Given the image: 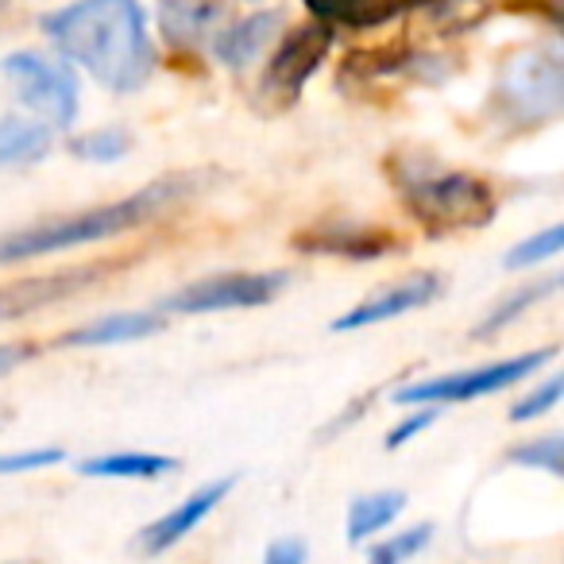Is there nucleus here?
Here are the masks:
<instances>
[{
  "instance_id": "1",
  "label": "nucleus",
  "mask_w": 564,
  "mask_h": 564,
  "mask_svg": "<svg viewBox=\"0 0 564 564\" xmlns=\"http://www.w3.org/2000/svg\"><path fill=\"white\" fill-rule=\"evenodd\" d=\"M43 32L70 63L86 66L117 94H135L155 70L148 20L135 0H78L70 9L51 12Z\"/></svg>"
},
{
  "instance_id": "2",
  "label": "nucleus",
  "mask_w": 564,
  "mask_h": 564,
  "mask_svg": "<svg viewBox=\"0 0 564 564\" xmlns=\"http://www.w3.org/2000/svg\"><path fill=\"white\" fill-rule=\"evenodd\" d=\"M186 189H189L186 178H159V182H151L148 189H140V194L124 197V202L97 205V209H82V213H70V217H51V220H40V225L4 232L0 236V267L120 236V232H128V228L143 225L148 217H155V213H163L166 205L178 202Z\"/></svg>"
},
{
  "instance_id": "3",
  "label": "nucleus",
  "mask_w": 564,
  "mask_h": 564,
  "mask_svg": "<svg viewBox=\"0 0 564 564\" xmlns=\"http://www.w3.org/2000/svg\"><path fill=\"white\" fill-rule=\"evenodd\" d=\"M402 202L430 232L484 228L495 217V189L464 171H437L433 163H406L399 178Z\"/></svg>"
},
{
  "instance_id": "4",
  "label": "nucleus",
  "mask_w": 564,
  "mask_h": 564,
  "mask_svg": "<svg viewBox=\"0 0 564 564\" xmlns=\"http://www.w3.org/2000/svg\"><path fill=\"white\" fill-rule=\"evenodd\" d=\"M556 356V348H538V352H522L510 356V360L487 364V368H471V371H453V376H437V379H422V383H410L402 391H394L399 406H441V402H471L484 399V394L507 391L518 379L533 376L541 364H549Z\"/></svg>"
},
{
  "instance_id": "5",
  "label": "nucleus",
  "mask_w": 564,
  "mask_h": 564,
  "mask_svg": "<svg viewBox=\"0 0 564 564\" xmlns=\"http://www.w3.org/2000/svg\"><path fill=\"white\" fill-rule=\"evenodd\" d=\"M0 70L17 86L20 101L40 112L47 124H55V128L74 124V117H78V82H74L66 63L32 55V51H20V55L4 58Z\"/></svg>"
},
{
  "instance_id": "6",
  "label": "nucleus",
  "mask_w": 564,
  "mask_h": 564,
  "mask_svg": "<svg viewBox=\"0 0 564 564\" xmlns=\"http://www.w3.org/2000/svg\"><path fill=\"white\" fill-rule=\"evenodd\" d=\"M499 97L518 120L525 124H545L564 105V70L561 58L549 51H530L507 63L499 74Z\"/></svg>"
},
{
  "instance_id": "7",
  "label": "nucleus",
  "mask_w": 564,
  "mask_h": 564,
  "mask_svg": "<svg viewBox=\"0 0 564 564\" xmlns=\"http://www.w3.org/2000/svg\"><path fill=\"white\" fill-rule=\"evenodd\" d=\"M333 47V28L322 24V20H310V24H299L282 47L274 51V58L267 63V74L259 82V97H263L271 109H286V105L299 101L302 86L317 74V66L325 63Z\"/></svg>"
},
{
  "instance_id": "8",
  "label": "nucleus",
  "mask_w": 564,
  "mask_h": 564,
  "mask_svg": "<svg viewBox=\"0 0 564 564\" xmlns=\"http://www.w3.org/2000/svg\"><path fill=\"white\" fill-rule=\"evenodd\" d=\"M286 274H213V279L189 282L178 294L163 302L166 314H220V310H251L279 299Z\"/></svg>"
},
{
  "instance_id": "9",
  "label": "nucleus",
  "mask_w": 564,
  "mask_h": 564,
  "mask_svg": "<svg viewBox=\"0 0 564 564\" xmlns=\"http://www.w3.org/2000/svg\"><path fill=\"white\" fill-rule=\"evenodd\" d=\"M232 484H236L232 476H228V479H213V484L197 487L194 495H186V499H182L174 510H166L163 518H155L151 525H143L140 538H135L140 553L159 556V553H166V549L178 545L182 538H189V533H194L197 525H202L205 518H209L213 510L225 502V495L232 491Z\"/></svg>"
},
{
  "instance_id": "10",
  "label": "nucleus",
  "mask_w": 564,
  "mask_h": 564,
  "mask_svg": "<svg viewBox=\"0 0 564 564\" xmlns=\"http://www.w3.org/2000/svg\"><path fill=\"white\" fill-rule=\"evenodd\" d=\"M441 291H445V282H441L437 274H430V271L410 274V279L394 282V286H387V291L364 299L360 306H352L348 314H340L337 322H333V329L348 333V329H368V325L391 322V317H402V314H410V310L430 306Z\"/></svg>"
},
{
  "instance_id": "11",
  "label": "nucleus",
  "mask_w": 564,
  "mask_h": 564,
  "mask_svg": "<svg viewBox=\"0 0 564 564\" xmlns=\"http://www.w3.org/2000/svg\"><path fill=\"white\" fill-rule=\"evenodd\" d=\"M228 0H159V28H163L166 47L174 51H202L217 35L225 20Z\"/></svg>"
},
{
  "instance_id": "12",
  "label": "nucleus",
  "mask_w": 564,
  "mask_h": 564,
  "mask_svg": "<svg viewBox=\"0 0 564 564\" xmlns=\"http://www.w3.org/2000/svg\"><path fill=\"white\" fill-rule=\"evenodd\" d=\"M94 279H97L94 267H82V271L40 274V279H20L12 286H0V325L17 322L24 314H35L43 306H55L58 299H70V294H78Z\"/></svg>"
},
{
  "instance_id": "13",
  "label": "nucleus",
  "mask_w": 564,
  "mask_h": 564,
  "mask_svg": "<svg viewBox=\"0 0 564 564\" xmlns=\"http://www.w3.org/2000/svg\"><path fill=\"white\" fill-rule=\"evenodd\" d=\"M302 251H325V256H348V259H376L394 248V236L376 225H348V220H325L310 232L294 236Z\"/></svg>"
},
{
  "instance_id": "14",
  "label": "nucleus",
  "mask_w": 564,
  "mask_h": 564,
  "mask_svg": "<svg viewBox=\"0 0 564 564\" xmlns=\"http://www.w3.org/2000/svg\"><path fill=\"white\" fill-rule=\"evenodd\" d=\"M163 329V314H112L101 322L86 325V329H74L63 337L66 348H109V345H128V340H143L151 333Z\"/></svg>"
},
{
  "instance_id": "15",
  "label": "nucleus",
  "mask_w": 564,
  "mask_h": 564,
  "mask_svg": "<svg viewBox=\"0 0 564 564\" xmlns=\"http://www.w3.org/2000/svg\"><path fill=\"white\" fill-rule=\"evenodd\" d=\"M279 28L282 12H256V17L240 20L217 35V58L225 66H248L256 55H263V47L279 35Z\"/></svg>"
},
{
  "instance_id": "16",
  "label": "nucleus",
  "mask_w": 564,
  "mask_h": 564,
  "mask_svg": "<svg viewBox=\"0 0 564 564\" xmlns=\"http://www.w3.org/2000/svg\"><path fill=\"white\" fill-rule=\"evenodd\" d=\"M306 9L329 28L345 24L352 32H368L410 9V0H306Z\"/></svg>"
},
{
  "instance_id": "17",
  "label": "nucleus",
  "mask_w": 564,
  "mask_h": 564,
  "mask_svg": "<svg viewBox=\"0 0 564 564\" xmlns=\"http://www.w3.org/2000/svg\"><path fill=\"white\" fill-rule=\"evenodd\" d=\"M174 468H178V460L159 453H109L78 464V471L89 479H159Z\"/></svg>"
},
{
  "instance_id": "18",
  "label": "nucleus",
  "mask_w": 564,
  "mask_h": 564,
  "mask_svg": "<svg viewBox=\"0 0 564 564\" xmlns=\"http://www.w3.org/2000/svg\"><path fill=\"white\" fill-rule=\"evenodd\" d=\"M406 510V495L402 491H371L348 507V522H345V538L348 541H368L379 530L394 522V518Z\"/></svg>"
},
{
  "instance_id": "19",
  "label": "nucleus",
  "mask_w": 564,
  "mask_h": 564,
  "mask_svg": "<svg viewBox=\"0 0 564 564\" xmlns=\"http://www.w3.org/2000/svg\"><path fill=\"white\" fill-rule=\"evenodd\" d=\"M51 148V128L40 120H0V171L4 166H24L43 159Z\"/></svg>"
},
{
  "instance_id": "20",
  "label": "nucleus",
  "mask_w": 564,
  "mask_h": 564,
  "mask_svg": "<svg viewBox=\"0 0 564 564\" xmlns=\"http://www.w3.org/2000/svg\"><path fill=\"white\" fill-rule=\"evenodd\" d=\"M128 148H132V135L124 128H94V132L70 140V151L86 163H117L128 155Z\"/></svg>"
},
{
  "instance_id": "21",
  "label": "nucleus",
  "mask_w": 564,
  "mask_h": 564,
  "mask_svg": "<svg viewBox=\"0 0 564 564\" xmlns=\"http://www.w3.org/2000/svg\"><path fill=\"white\" fill-rule=\"evenodd\" d=\"M433 538V525L422 522V525H410V530L394 533V538H383L376 549L368 553V564H406L430 545Z\"/></svg>"
},
{
  "instance_id": "22",
  "label": "nucleus",
  "mask_w": 564,
  "mask_h": 564,
  "mask_svg": "<svg viewBox=\"0 0 564 564\" xmlns=\"http://www.w3.org/2000/svg\"><path fill=\"white\" fill-rule=\"evenodd\" d=\"M553 286H556V282H538V286H525V291H518L514 299L499 302V306H495L491 314H487L484 322L476 325V337H479V340H487V337H495L499 329H507V325L514 322V317H522L525 310H530L533 302L545 299V294L553 291Z\"/></svg>"
},
{
  "instance_id": "23",
  "label": "nucleus",
  "mask_w": 564,
  "mask_h": 564,
  "mask_svg": "<svg viewBox=\"0 0 564 564\" xmlns=\"http://www.w3.org/2000/svg\"><path fill=\"white\" fill-rule=\"evenodd\" d=\"M510 464H522V468H541L549 476H561L564 471V441L556 437H541V441H525L510 453Z\"/></svg>"
},
{
  "instance_id": "24",
  "label": "nucleus",
  "mask_w": 564,
  "mask_h": 564,
  "mask_svg": "<svg viewBox=\"0 0 564 564\" xmlns=\"http://www.w3.org/2000/svg\"><path fill=\"white\" fill-rule=\"evenodd\" d=\"M561 248H564V228L553 225V228H545L541 236H533V240H522L518 248H510L507 251V267H533V263H541V259L556 256Z\"/></svg>"
},
{
  "instance_id": "25",
  "label": "nucleus",
  "mask_w": 564,
  "mask_h": 564,
  "mask_svg": "<svg viewBox=\"0 0 564 564\" xmlns=\"http://www.w3.org/2000/svg\"><path fill=\"white\" fill-rule=\"evenodd\" d=\"M561 394H564V379L561 376L545 379V383H541L538 391L525 394L522 402H514V410H510V422H533V417L549 414V410H553L556 402H561Z\"/></svg>"
},
{
  "instance_id": "26",
  "label": "nucleus",
  "mask_w": 564,
  "mask_h": 564,
  "mask_svg": "<svg viewBox=\"0 0 564 564\" xmlns=\"http://www.w3.org/2000/svg\"><path fill=\"white\" fill-rule=\"evenodd\" d=\"M63 448H28V453H4L0 456V476H20V471H40L63 464Z\"/></svg>"
},
{
  "instance_id": "27",
  "label": "nucleus",
  "mask_w": 564,
  "mask_h": 564,
  "mask_svg": "<svg viewBox=\"0 0 564 564\" xmlns=\"http://www.w3.org/2000/svg\"><path fill=\"white\" fill-rule=\"evenodd\" d=\"M433 422H437V410H433V406L417 410V414H410L406 422H399L391 433H387V448H402V445H406V441H414L417 433L430 430Z\"/></svg>"
},
{
  "instance_id": "28",
  "label": "nucleus",
  "mask_w": 564,
  "mask_h": 564,
  "mask_svg": "<svg viewBox=\"0 0 564 564\" xmlns=\"http://www.w3.org/2000/svg\"><path fill=\"white\" fill-rule=\"evenodd\" d=\"M263 564H306V541L299 538H279L267 545Z\"/></svg>"
},
{
  "instance_id": "29",
  "label": "nucleus",
  "mask_w": 564,
  "mask_h": 564,
  "mask_svg": "<svg viewBox=\"0 0 564 564\" xmlns=\"http://www.w3.org/2000/svg\"><path fill=\"white\" fill-rule=\"evenodd\" d=\"M28 356H32V345H0V376L17 371Z\"/></svg>"
},
{
  "instance_id": "30",
  "label": "nucleus",
  "mask_w": 564,
  "mask_h": 564,
  "mask_svg": "<svg viewBox=\"0 0 564 564\" xmlns=\"http://www.w3.org/2000/svg\"><path fill=\"white\" fill-rule=\"evenodd\" d=\"M410 4H441V0H410Z\"/></svg>"
}]
</instances>
